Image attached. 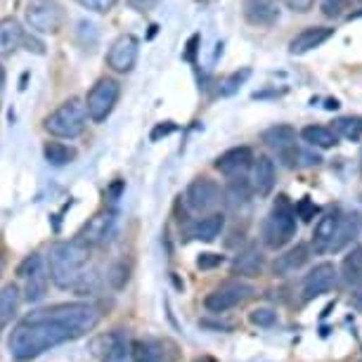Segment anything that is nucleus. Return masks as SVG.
Returning a JSON list of instances; mask_svg holds the SVG:
<instances>
[{
	"instance_id": "nucleus-1",
	"label": "nucleus",
	"mask_w": 362,
	"mask_h": 362,
	"mask_svg": "<svg viewBox=\"0 0 362 362\" xmlns=\"http://www.w3.org/2000/svg\"><path fill=\"white\" fill-rule=\"evenodd\" d=\"M100 322V313L90 303H62L26 315L8 339L12 360L26 362L66 341L86 337Z\"/></svg>"
},
{
	"instance_id": "nucleus-2",
	"label": "nucleus",
	"mask_w": 362,
	"mask_h": 362,
	"mask_svg": "<svg viewBox=\"0 0 362 362\" xmlns=\"http://www.w3.org/2000/svg\"><path fill=\"white\" fill-rule=\"evenodd\" d=\"M88 254L90 247L83 239H71V242H57L50 247L47 254V272L50 279L59 289H76L81 277L86 275Z\"/></svg>"
},
{
	"instance_id": "nucleus-3",
	"label": "nucleus",
	"mask_w": 362,
	"mask_h": 362,
	"mask_svg": "<svg viewBox=\"0 0 362 362\" xmlns=\"http://www.w3.org/2000/svg\"><path fill=\"white\" fill-rule=\"evenodd\" d=\"M296 218H298L296 206H293L286 197H279L263 223L265 247L275 249V251L286 247V244L293 239V235H296Z\"/></svg>"
},
{
	"instance_id": "nucleus-4",
	"label": "nucleus",
	"mask_w": 362,
	"mask_h": 362,
	"mask_svg": "<svg viewBox=\"0 0 362 362\" xmlns=\"http://www.w3.org/2000/svg\"><path fill=\"white\" fill-rule=\"evenodd\" d=\"M88 107L83 100L71 98L64 105H59L54 112L45 119V131L54 135V138L74 140L86 131L88 126Z\"/></svg>"
},
{
	"instance_id": "nucleus-5",
	"label": "nucleus",
	"mask_w": 362,
	"mask_h": 362,
	"mask_svg": "<svg viewBox=\"0 0 362 362\" xmlns=\"http://www.w3.org/2000/svg\"><path fill=\"white\" fill-rule=\"evenodd\" d=\"M26 22L38 33H57L64 26L66 15L57 0H29L26 3Z\"/></svg>"
},
{
	"instance_id": "nucleus-6",
	"label": "nucleus",
	"mask_w": 362,
	"mask_h": 362,
	"mask_svg": "<svg viewBox=\"0 0 362 362\" xmlns=\"http://www.w3.org/2000/svg\"><path fill=\"white\" fill-rule=\"evenodd\" d=\"M119 95H121V86L116 78H100L98 83L90 88L86 98V107H88V116L95 124H102L107 121V116L114 112L116 102H119Z\"/></svg>"
},
{
	"instance_id": "nucleus-7",
	"label": "nucleus",
	"mask_w": 362,
	"mask_h": 362,
	"mask_svg": "<svg viewBox=\"0 0 362 362\" xmlns=\"http://www.w3.org/2000/svg\"><path fill=\"white\" fill-rule=\"evenodd\" d=\"M254 286L247 284V282H225L221 284L218 289H214L206 296V308L211 313H225V310H230V308H237V305H242L244 300L254 296Z\"/></svg>"
},
{
	"instance_id": "nucleus-8",
	"label": "nucleus",
	"mask_w": 362,
	"mask_h": 362,
	"mask_svg": "<svg viewBox=\"0 0 362 362\" xmlns=\"http://www.w3.org/2000/svg\"><path fill=\"white\" fill-rule=\"evenodd\" d=\"M19 275L26 279V300L29 303H38V300L45 298V291H47V277H50V272H47V265L43 261V256L33 254L29 256L26 261L22 263V268H19Z\"/></svg>"
},
{
	"instance_id": "nucleus-9",
	"label": "nucleus",
	"mask_w": 362,
	"mask_h": 362,
	"mask_svg": "<svg viewBox=\"0 0 362 362\" xmlns=\"http://www.w3.org/2000/svg\"><path fill=\"white\" fill-rule=\"evenodd\" d=\"M138 52H140V40L133 33H124L114 40V45L109 47L107 54V64L109 69L116 74H128L133 71L135 62H138Z\"/></svg>"
},
{
	"instance_id": "nucleus-10",
	"label": "nucleus",
	"mask_w": 362,
	"mask_h": 362,
	"mask_svg": "<svg viewBox=\"0 0 362 362\" xmlns=\"http://www.w3.org/2000/svg\"><path fill=\"white\" fill-rule=\"evenodd\" d=\"M221 197L223 192L218 187V182H214L211 177H197L192 185L187 187L185 202L194 214H209V211H214L221 204Z\"/></svg>"
},
{
	"instance_id": "nucleus-11",
	"label": "nucleus",
	"mask_w": 362,
	"mask_h": 362,
	"mask_svg": "<svg viewBox=\"0 0 362 362\" xmlns=\"http://www.w3.org/2000/svg\"><path fill=\"white\" fill-rule=\"evenodd\" d=\"M263 142L268 145L272 152H277V156H282V161H286L289 166L296 163L298 147H296V131L291 126H272L263 133Z\"/></svg>"
},
{
	"instance_id": "nucleus-12",
	"label": "nucleus",
	"mask_w": 362,
	"mask_h": 362,
	"mask_svg": "<svg viewBox=\"0 0 362 362\" xmlns=\"http://www.w3.org/2000/svg\"><path fill=\"white\" fill-rule=\"evenodd\" d=\"M337 268L332 263H320L315 265L308 275L303 277V284H300V291H303V298L310 300L315 296H322V293L332 291L334 284H337Z\"/></svg>"
},
{
	"instance_id": "nucleus-13",
	"label": "nucleus",
	"mask_w": 362,
	"mask_h": 362,
	"mask_svg": "<svg viewBox=\"0 0 362 362\" xmlns=\"http://www.w3.org/2000/svg\"><path fill=\"white\" fill-rule=\"evenodd\" d=\"M93 346L102 362H131L133 360V346H128V341L121 332H112V334H107V337H100Z\"/></svg>"
},
{
	"instance_id": "nucleus-14",
	"label": "nucleus",
	"mask_w": 362,
	"mask_h": 362,
	"mask_svg": "<svg viewBox=\"0 0 362 362\" xmlns=\"http://www.w3.org/2000/svg\"><path fill=\"white\" fill-rule=\"evenodd\" d=\"M254 161H256V156L249 147H232V149H228V152H223L221 156H218L216 168L221 170L223 175L237 177V175L247 173V170L254 166Z\"/></svg>"
},
{
	"instance_id": "nucleus-15",
	"label": "nucleus",
	"mask_w": 362,
	"mask_h": 362,
	"mask_svg": "<svg viewBox=\"0 0 362 362\" xmlns=\"http://www.w3.org/2000/svg\"><path fill=\"white\" fill-rule=\"evenodd\" d=\"M114 228H116V214L114 211H102V214H98L86 225L78 237L83 239L88 247H100V244H107L112 239Z\"/></svg>"
},
{
	"instance_id": "nucleus-16",
	"label": "nucleus",
	"mask_w": 362,
	"mask_h": 362,
	"mask_svg": "<svg viewBox=\"0 0 362 362\" xmlns=\"http://www.w3.org/2000/svg\"><path fill=\"white\" fill-rule=\"evenodd\" d=\"M175 346L168 341L147 339L133 344V362H173Z\"/></svg>"
},
{
	"instance_id": "nucleus-17",
	"label": "nucleus",
	"mask_w": 362,
	"mask_h": 362,
	"mask_svg": "<svg viewBox=\"0 0 362 362\" xmlns=\"http://www.w3.org/2000/svg\"><path fill=\"white\" fill-rule=\"evenodd\" d=\"M334 36V26H308V29L298 31L296 36L289 40V52L291 54H305L315 50L322 43H327Z\"/></svg>"
},
{
	"instance_id": "nucleus-18",
	"label": "nucleus",
	"mask_w": 362,
	"mask_h": 362,
	"mask_svg": "<svg viewBox=\"0 0 362 362\" xmlns=\"http://www.w3.org/2000/svg\"><path fill=\"white\" fill-rule=\"evenodd\" d=\"M244 19L254 26H272L279 22L277 0H244Z\"/></svg>"
},
{
	"instance_id": "nucleus-19",
	"label": "nucleus",
	"mask_w": 362,
	"mask_h": 362,
	"mask_svg": "<svg viewBox=\"0 0 362 362\" xmlns=\"http://www.w3.org/2000/svg\"><path fill=\"white\" fill-rule=\"evenodd\" d=\"M254 175H251V185H254V192L258 197H268L275 187V180H277V170H275V161L270 156H258L254 161Z\"/></svg>"
},
{
	"instance_id": "nucleus-20",
	"label": "nucleus",
	"mask_w": 362,
	"mask_h": 362,
	"mask_svg": "<svg viewBox=\"0 0 362 362\" xmlns=\"http://www.w3.org/2000/svg\"><path fill=\"white\" fill-rule=\"evenodd\" d=\"M339 221H341V211L339 209H334L327 216L320 218L317 225H315V235H313V247H315V251H320V254H327V251H332L334 237H337Z\"/></svg>"
},
{
	"instance_id": "nucleus-21",
	"label": "nucleus",
	"mask_w": 362,
	"mask_h": 362,
	"mask_svg": "<svg viewBox=\"0 0 362 362\" xmlns=\"http://www.w3.org/2000/svg\"><path fill=\"white\" fill-rule=\"evenodd\" d=\"M24 29L15 17L0 19V57H10L12 52L24 45Z\"/></svg>"
},
{
	"instance_id": "nucleus-22",
	"label": "nucleus",
	"mask_w": 362,
	"mask_h": 362,
	"mask_svg": "<svg viewBox=\"0 0 362 362\" xmlns=\"http://www.w3.org/2000/svg\"><path fill=\"white\" fill-rule=\"evenodd\" d=\"M362 230V216L358 211H351V214H341V221H339V228H337V237H334V244H332V251H341L344 247L353 242L355 237L360 235Z\"/></svg>"
},
{
	"instance_id": "nucleus-23",
	"label": "nucleus",
	"mask_w": 362,
	"mask_h": 362,
	"mask_svg": "<svg viewBox=\"0 0 362 362\" xmlns=\"http://www.w3.org/2000/svg\"><path fill=\"white\" fill-rule=\"evenodd\" d=\"M225 228V216L223 214H211L202 221H197L192 228L187 230L189 239H199V242H214L216 237H221Z\"/></svg>"
},
{
	"instance_id": "nucleus-24",
	"label": "nucleus",
	"mask_w": 362,
	"mask_h": 362,
	"mask_svg": "<svg viewBox=\"0 0 362 362\" xmlns=\"http://www.w3.org/2000/svg\"><path fill=\"white\" fill-rule=\"evenodd\" d=\"M305 261H308V247H305V244H296V247L286 251L284 256L277 258L272 270H275L277 277H286V275H291V272H296L298 268H303Z\"/></svg>"
},
{
	"instance_id": "nucleus-25",
	"label": "nucleus",
	"mask_w": 362,
	"mask_h": 362,
	"mask_svg": "<svg viewBox=\"0 0 362 362\" xmlns=\"http://www.w3.org/2000/svg\"><path fill=\"white\" fill-rule=\"evenodd\" d=\"M263 263L265 261H263L261 251L256 247H249L235 258V272L237 275H244V277H256L263 272Z\"/></svg>"
},
{
	"instance_id": "nucleus-26",
	"label": "nucleus",
	"mask_w": 362,
	"mask_h": 362,
	"mask_svg": "<svg viewBox=\"0 0 362 362\" xmlns=\"http://www.w3.org/2000/svg\"><path fill=\"white\" fill-rule=\"evenodd\" d=\"M300 138L308 142L310 147H320V149H329L334 145H339V133L327 126H305L300 131Z\"/></svg>"
},
{
	"instance_id": "nucleus-27",
	"label": "nucleus",
	"mask_w": 362,
	"mask_h": 362,
	"mask_svg": "<svg viewBox=\"0 0 362 362\" xmlns=\"http://www.w3.org/2000/svg\"><path fill=\"white\" fill-rule=\"evenodd\" d=\"M19 308V289L15 284H8L0 289V329L15 317Z\"/></svg>"
},
{
	"instance_id": "nucleus-28",
	"label": "nucleus",
	"mask_w": 362,
	"mask_h": 362,
	"mask_svg": "<svg viewBox=\"0 0 362 362\" xmlns=\"http://www.w3.org/2000/svg\"><path fill=\"white\" fill-rule=\"evenodd\" d=\"M43 154L50 166H66V163H71L76 159V149L69 145H62V142H47Z\"/></svg>"
},
{
	"instance_id": "nucleus-29",
	"label": "nucleus",
	"mask_w": 362,
	"mask_h": 362,
	"mask_svg": "<svg viewBox=\"0 0 362 362\" xmlns=\"http://www.w3.org/2000/svg\"><path fill=\"white\" fill-rule=\"evenodd\" d=\"M341 272L348 284H355L362 277V247H355L341 263Z\"/></svg>"
},
{
	"instance_id": "nucleus-30",
	"label": "nucleus",
	"mask_w": 362,
	"mask_h": 362,
	"mask_svg": "<svg viewBox=\"0 0 362 362\" xmlns=\"http://www.w3.org/2000/svg\"><path fill=\"white\" fill-rule=\"evenodd\" d=\"M251 192H254V185L247 180L244 175L230 177V185H228V199L232 204H247L251 199Z\"/></svg>"
},
{
	"instance_id": "nucleus-31",
	"label": "nucleus",
	"mask_w": 362,
	"mask_h": 362,
	"mask_svg": "<svg viewBox=\"0 0 362 362\" xmlns=\"http://www.w3.org/2000/svg\"><path fill=\"white\" fill-rule=\"evenodd\" d=\"M334 131H337L341 138L346 140H360L362 138V116H344L334 124Z\"/></svg>"
},
{
	"instance_id": "nucleus-32",
	"label": "nucleus",
	"mask_w": 362,
	"mask_h": 362,
	"mask_svg": "<svg viewBox=\"0 0 362 362\" xmlns=\"http://www.w3.org/2000/svg\"><path fill=\"white\" fill-rule=\"evenodd\" d=\"M249 76H251V69H242V71L230 74V76L221 83V90H218L221 93V98H232V95H237L239 88L249 81Z\"/></svg>"
},
{
	"instance_id": "nucleus-33",
	"label": "nucleus",
	"mask_w": 362,
	"mask_h": 362,
	"mask_svg": "<svg viewBox=\"0 0 362 362\" xmlns=\"http://www.w3.org/2000/svg\"><path fill=\"white\" fill-rule=\"evenodd\" d=\"M76 3L81 5V8L98 12V15H107V12H112L116 8L119 0H76Z\"/></svg>"
},
{
	"instance_id": "nucleus-34",
	"label": "nucleus",
	"mask_w": 362,
	"mask_h": 362,
	"mask_svg": "<svg viewBox=\"0 0 362 362\" xmlns=\"http://www.w3.org/2000/svg\"><path fill=\"white\" fill-rule=\"evenodd\" d=\"M249 320L254 322L256 327H272L277 322V313L270 310V308H256L254 313L249 315Z\"/></svg>"
},
{
	"instance_id": "nucleus-35",
	"label": "nucleus",
	"mask_w": 362,
	"mask_h": 362,
	"mask_svg": "<svg viewBox=\"0 0 362 362\" xmlns=\"http://www.w3.org/2000/svg\"><path fill=\"white\" fill-rule=\"evenodd\" d=\"M296 214H298V218H303V221H313L317 214V206L308 199V197H305V199H300L296 204Z\"/></svg>"
},
{
	"instance_id": "nucleus-36",
	"label": "nucleus",
	"mask_w": 362,
	"mask_h": 362,
	"mask_svg": "<svg viewBox=\"0 0 362 362\" xmlns=\"http://www.w3.org/2000/svg\"><path fill=\"white\" fill-rule=\"evenodd\" d=\"M223 261H225V258L218 256V254H202L199 261H197V265H199L202 270H211V268H218Z\"/></svg>"
},
{
	"instance_id": "nucleus-37",
	"label": "nucleus",
	"mask_w": 362,
	"mask_h": 362,
	"mask_svg": "<svg viewBox=\"0 0 362 362\" xmlns=\"http://www.w3.org/2000/svg\"><path fill=\"white\" fill-rule=\"evenodd\" d=\"M284 5L293 12H308L315 5V0H284Z\"/></svg>"
},
{
	"instance_id": "nucleus-38",
	"label": "nucleus",
	"mask_w": 362,
	"mask_h": 362,
	"mask_svg": "<svg viewBox=\"0 0 362 362\" xmlns=\"http://www.w3.org/2000/svg\"><path fill=\"white\" fill-rule=\"evenodd\" d=\"M156 3H159V0H128V5H131L135 12H149V10H154Z\"/></svg>"
},
{
	"instance_id": "nucleus-39",
	"label": "nucleus",
	"mask_w": 362,
	"mask_h": 362,
	"mask_svg": "<svg viewBox=\"0 0 362 362\" xmlns=\"http://www.w3.org/2000/svg\"><path fill=\"white\" fill-rule=\"evenodd\" d=\"M24 45H26V50H29V52H36V54L45 52V45L40 43L38 38H33V36H24Z\"/></svg>"
},
{
	"instance_id": "nucleus-40",
	"label": "nucleus",
	"mask_w": 362,
	"mask_h": 362,
	"mask_svg": "<svg viewBox=\"0 0 362 362\" xmlns=\"http://www.w3.org/2000/svg\"><path fill=\"white\" fill-rule=\"evenodd\" d=\"M173 131H175V126L170 124V121H168V124H163V126H156L154 131H152V140H159L161 135H168V133H173Z\"/></svg>"
},
{
	"instance_id": "nucleus-41",
	"label": "nucleus",
	"mask_w": 362,
	"mask_h": 362,
	"mask_svg": "<svg viewBox=\"0 0 362 362\" xmlns=\"http://www.w3.org/2000/svg\"><path fill=\"white\" fill-rule=\"evenodd\" d=\"M344 3H351V0H325L327 15H334V12H337V8H341Z\"/></svg>"
},
{
	"instance_id": "nucleus-42",
	"label": "nucleus",
	"mask_w": 362,
	"mask_h": 362,
	"mask_svg": "<svg viewBox=\"0 0 362 362\" xmlns=\"http://www.w3.org/2000/svg\"><path fill=\"white\" fill-rule=\"evenodd\" d=\"M355 308L362 313V289L358 291V296H355Z\"/></svg>"
},
{
	"instance_id": "nucleus-43",
	"label": "nucleus",
	"mask_w": 362,
	"mask_h": 362,
	"mask_svg": "<svg viewBox=\"0 0 362 362\" xmlns=\"http://www.w3.org/2000/svg\"><path fill=\"white\" fill-rule=\"evenodd\" d=\"M3 86H5V71H3V66H0V90H3Z\"/></svg>"
},
{
	"instance_id": "nucleus-44",
	"label": "nucleus",
	"mask_w": 362,
	"mask_h": 362,
	"mask_svg": "<svg viewBox=\"0 0 362 362\" xmlns=\"http://www.w3.org/2000/svg\"><path fill=\"white\" fill-rule=\"evenodd\" d=\"M3 265H5V261H3V256H0V272H3Z\"/></svg>"
},
{
	"instance_id": "nucleus-45",
	"label": "nucleus",
	"mask_w": 362,
	"mask_h": 362,
	"mask_svg": "<svg viewBox=\"0 0 362 362\" xmlns=\"http://www.w3.org/2000/svg\"><path fill=\"white\" fill-rule=\"evenodd\" d=\"M197 362H214V360H197Z\"/></svg>"
},
{
	"instance_id": "nucleus-46",
	"label": "nucleus",
	"mask_w": 362,
	"mask_h": 362,
	"mask_svg": "<svg viewBox=\"0 0 362 362\" xmlns=\"http://www.w3.org/2000/svg\"><path fill=\"white\" fill-rule=\"evenodd\" d=\"M360 166H362V156H360Z\"/></svg>"
}]
</instances>
